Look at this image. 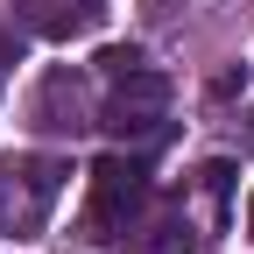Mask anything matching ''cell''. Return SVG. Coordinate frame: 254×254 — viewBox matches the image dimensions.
I'll return each mask as SVG.
<instances>
[{
    "instance_id": "cell-1",
    "label": "cell",
    "mask_w": 254,
    "mask_h": 254,
    "mask_svg": "<svg viewBox=\"0 0 254 254\" xmlns=\"http://www.w3.org/2000/svg\"><path fill=\"white\" fill-rule=\"evenodd\" d=\"M64 184H71V163H64V155H7V163H0V233L43 240Z\"/></svg>"
},
{
    "instance_id": "cell-2",
    "label": "cell",
    "mask_w": 254,
    "mask_h": 254,
    "mask_svg": "<svg viewBox=\"0 0 254 254\" xmlns=\"http://www.w3.org/2000/svg\"><path fill=\"white\" fill-rule=\"evenodd\" d=\"M148 205V170H141V155H99L85 177V233L92 240H113L127 233L141 219Z\"/></svg>"
},
{
    "instance_id": "cell-3",
    "label": "cell",
    "mask_w": 254,
    "mask_h": 254,
    "mask_svg": "<svg viewBox=\"0 0 254 254\" xmlns=\"http://www.w3.org/2000/svg\"><path fill=\"white\" fill-rule=\"evenodd\" d=\"M163 120H170V78L163 71H127V78H113V99H106V113H99V127L113 141H155L163 134Z\"/></svg>"
},
{
    "instance_id": "cell-4",
    "label": "cell",
    "mask_w": 254,
    "mask_h": 254,
    "mask_svg": "<svg viewBox=\"0 0 254 254\" xmlns=\"http://www.w3.org/2000/svg\"><path fill=\"white\" fill-rule=\"evenodd\" d=\"M14 14L43 43H71V36H92L106 21V0H14Z\"/></svg>"
},
{
    "instance_id": "cell-5",
    "label": "cell",
    "mask_w": 254,
    "mask_h": 254,
    "mask_svg": "<svg viewBox=\"0 0 254 254\" xmlns=\"http://www.w3.org/2000/svg\"><path fill=\"white\" fill-rule=\"evenodd\" d=\"M28 120H36L43 134H78V127H92V113H85V85H78L71 71H50V78L36 85V99H28Z\"/></svg>"
},
{
    "instance_id": "cell-6",
    "label": "cell",
    "mask_w": 254,
    "mask_h": 254,
    "mask_svg": "<svg viewBox=\"0 0 254 254\" xmlns=\"http://www.w3.org/2000/svg\"><path fill=\"white\" fill-rule=\"evenodd\" d=\"M155 233H163V240H155V254H205V233L190 226L184 212H177V219H163Z\"/></svg>"
},
{
    "instance_id": "cell-7",
    "label": "cell",
    "mask_w": 254,
    "mask_h": 254,
    "mask_svg": "<svg viewBox=\"0 0 254 254\" xmlns=\"http://www.w3.org/2000/svg\"><path fill=\"white\" fill-rule=\"evenodd\" d=\"M198 177H205V190H212V212L226 219V205H233V163H205Z\"/></svg>"
},
{
    "instance_id": "cell-8",
    "label": "cell",
    "mask_w": 254,
    "mask_h": 254,
    "mask_svg": "<svg viewBox=\"0 0 254 254\" xmlns=\"http://www.w3.org/2000/svg\"><path fill=\"white\" fill-rule=\"evenodd\" d=\"M99 71H106V78L141 71V50H134V43H106V50H99Z\"/></svg>"
},
{
    "instance_id": "cell-9",
    "label": "cell",
    "mask_w": 254,
    "mask_h": 254,
    "mask_svg": "<svg viewBox=\"0 0 254 254\" xmlns=\"http://www.w3.org/2000/svg\"><path fill=\"white\" fill-rule=\"evenodd\" d=\"M247 233H254V190H247Z\"/></svg>"
}]
</instances>
